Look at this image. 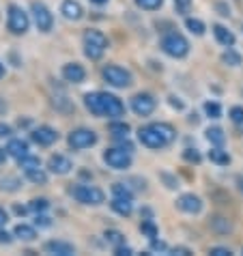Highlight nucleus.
<instances>
[{
    "instance_id": "4",
    "label": "nucleus",
    "mask_w": 243,
    "mask_h": 256,
    "mask_svg": "<svg viewBox=\"0 0 243 256\" xmlns=\"http://www.w3.org/2000/svg\"><path fill=\"white\" fill-rule=\"evenodd\" d=\"M162 50L172 58H185L190 54V44L181 32H168L162 39Z\"/></svg>"
},
{
    "instance_id": "17",
    "label": "nucleus",
    "mask_w": 243,
    "mask_h": 256,
    "mask_svg": "<svg viewBox=\"0 0 243 256\" xmlns=\"http://www.w3.org/2000/svg\"><path fill=\"white\" fill-rule=\"evenodd\" d=\"M62 16H65L67 20H74V22H78L82 16H84V11H82V6L80 2H76V0H65L62 2Z\"/></svg>"
},
{
    "instance_id": "21",
    "label": "nucleus",
    "mask_w": 243,
    "mask_h": 256,
    "mask_svg": "<svg viewBox=\"0 0 243 256\" xmlns=\"http://www.w3.org/2000/svg\"><path fill=\"white\" fill-rule=\"evenodd\" d=\"M6 153L13 155V158H24V155H28V142L20 140V138H13L9 140V144H6Z\"/></svg>"
},
{
    "instance_id": "16",
    "label": "nucleus",
    "mask_w": 243,
    "mask_h": 256,
    "mask_svg": "<svg viewBox=\"0 0 243 256\" xmlns=\"http://www.w3.org/2000/svg\"><path fill=\"white\" fill-rule=\"evenodd\" d=\"M46 252L58 254V256H74L76 248L71 244H67V241H48V244H46Z\"/></svg>"
},
{
    "instance_id": "56",
    "label": "nucleus",
    "mask_w": 243,
    "mask_h": 256,
    "mask_svg": "<svg viewBox=\"0 0 243 256\" xmlns=\"http://www.w3.org/2000/svg\"><path fill=\"white\" fill-rule=\"evenodd\" d=\"M2 74H4V67H2V65H0V78H2Z\"/></svg>"
},
{
    "instance_id": "55",
    "label": "nucleus",
    "mask_w": 243,
    "mask_h": 256,
    "mask_svg": "<svg viewBox=\"0 0 243 256\" xmlns=\"http://www.w3.org/2000/svg\"><path fill=\"white\" fill-rule=\"evenodd\" d=\"M90 2H95V4H104V2H108V0H90Z\"/></svg>"
},
{
    "instance_id": "11",
    "label": "nucleus",
    "mask_w": 243,
    "mask_h": 256,
    "mask_svg": "<svg viewBox=\"0 0 243 256\" xmlns=\"http://www.w3.org/2000/svg\"><path fill=\"white\" fill-rule=\"evenodd\" d=\"M132 110L136 112L138 116H148L151 112L155 110V99L148 95V93H140L132 97Z\"/></svg>"
},
{
    "instance_id": "45",
    "label": "nucleus",
    "mask_w": 243,
    "mask_h": 256,
    "mask_svg": "<svg viewBox=\"0 0 243 256\" xmlns=\"http://www.w3.org/2000/svg\"><path fill=\"white\" fill-rule=\"evenodd\" d=\"M211 254L213 256H230L232 252L228 250V248H211Z\"/></svg>"
},
{
    "instance_id": "30",
    "label": "nucleus",
    "mask_w": 243,
    "mask_h": 256,
    "mask_svg": "<svg viewBox=\"0 0 243 256\" xmlns=\"http://www.w3.org/2000/svg\"><path fill=\"white\" fill-rule=\"evenodd\" d=\"M112 196L114 198H134L132 190L127 186H123V183H114V186H112Z\"/></svg>"
},
{
    "instance_id": "51",
    "label": "nucleus",
    "mask_w": 243,
    "mask_h": 256,
    "mask_svg": "<svg viewBox=\"0 0 243 256\" xmlns=\"http://www.w3.org/2000/svg\"><path fill=\"white\" fill-rule=\"evenodd\" d=\"M172 254H178V256H185V254H190V250H188V248H174V250H172Z\"/></svg>"
},
{
    "instance_id": "1",
    "label": "nucleus",
    "mask_w": 243,
    "mask_h": 256,
    "mask_svg": "<svg viewBox=\"0 0 243 256\" xmlns=\"http://www.w3.org/2000/svg\"><path fill=\"white\" fill-rule=\"evenodd\" d=\"M86 108L97 116H110V118H118L125 114V106L118 97H114L110 93H88L84 97Z\"/></svg>"
},
{
    "instance_id": "12",
    "label": "nucleus",
    "mask_w": 243,
    "mask_h": 256,
    "mask_svg": "<svg viewBox=\"0 0 243 256\" xmlns=\"http://www.w3.org/2000/svg\"><path fill=\"white\" fill-rule=\"evenodd\" d=\"M176 207L181 209V211H185V213H192V216H196V213L202 211V200H200L198 196H194V194H183V196H178Z\"/></svg>"
},
{
    "instance_id": "39",
    "label": "nucleus",
    "mask_w": 243,
    "mask_h": 256,
    "mask_svg": "<svg viewBox=\"0 0 243 256\" xmlns=\"http://www.w3.org/2000/svg\"><path fill=\"white\" fill-rule=\"evenodd\" d=\"M174 6L181 16H188L190 9H192V0H174Z\"/></svg>"
},
{
    "instance_id": "9",
    "label": "nucleus",
    "mask_w": 243,
    "mask_h": 256,
    "mask_svg": "<svg viewBox=\"0 0 243 256\" xmlns=\"http://www.w3.org/2000/svg\"><path fill=\"white\" fill-rule=\"evenodd\" d=\"M6 26H9L11 32L16 34H24L28 30V16L20 9V6H9V18H6Z\"/></svg>"
},
{
    "instance_id": "35",
    "label": "nucleus",
    "mask_w": 243,
    "mask_h": 256,
    "mask_svg": "<svg viewBox=\"0 0 243 256\" xmlns=\"http://www.w3.org/2000/svg\"><path fill=\"white\" fill-rule=\"evenodd\" d=\"M54 106H56V108H60V110H74V104L69 102L65 93H58L54 97Z\"/></svg>"
},
{
    "instance_id": "27",
    "label": "nucleus",
    "mask_w": 243,
    "mask_h": 256,
    "mask_svg": "<svg viewBox=\"0 0 243 256\" xmlns=\"http://www.w3.org/2000/svg\"><path fill=\"white\" fill-rule=\"evenodd\" d=\"M222 60H224L226 65H230V67H239L241 65V54H237L232 48H226V52L222 54Z\"/></svg>"
},
{
    "instance_id": "38",
    "label": "nucleus",
    "mask_w": 243,
    "mask_h": 256,
    "mask_svg": "<svg viewBox=\"0 0 243 256\" xmlns=\"http://www.w3.org/2000/svg\"><path fill=\"white\" fill-rule=\"evenodd\" d=\"M183 160L192 162V164H200V160H202V158H200V153L196 151V148H185V151H183Z\"/></svg>"
},
{
    "instance_id": "10",
    "label": "nucleus",
    "mask_w": 243,
    "mask_h": 256,
    "mask_svg": "<svg viewBox=\"0 0 243 256\" xmlns=\"http://www.w3.org/2000/svg\"><path fill=\"white\" fill-rule=\"evenodd\" d=\"M97 142V134L90 130H76L69 134V146L80 151V148H88Z\"/></svg>"
},
{
    "instance_id": "8",
    "label": "nucleus",
    "mask_w": 243,
    "mask_h": 256,
    "mask_svg": "<svg viewBox=\"0 0 243 256\" xmlns=\"http://www.w3.org/2000/svg\"><path fill=\"white\" fill-rule=\"evenodd\" d=\"M30 11H32L34 24H37L39 30H44V32H50V30H52L54 18H52V13H50V9H48L44 2H32V4H30Z\"/></svg>"
},
{
    "instance_id": "6",
    "label": "nucleus",
    "mask_w": 243,
    "mask_h": 256,
    "mask_svg": "<svg viewBox=\"0 0 243 256\" xmlns=\"http://www.w3.org/2000/svg\"><path fill=\"white\" fill-rule=\"evenodd\" d=\"M104 80L108 82L110 86L125 88L132 84V74L118 65H108V67H104Z\"/></svg>"
},
{
    "instance_id": "50",
    "label": "nucleus",
    "mask_w": 243,
    "mask_h": 256,
    "mask_svg": "<svg viewBox=\"0 0 243 256\" xmlns=\"http://www.w3.org/2000/svg\"><path fill=\"white\" fill-rule=\"evenodd\" d=\"M218 9L222 11V13H220V16H224V18H228V16H230V9H228V6H224V4H222V2H218Z\"/></svg>"
},
{
    "instance_id": "29",
    "label": "nucleus",
    "mask_w": 243,
    "mask_h": 256,
    "mask_svg": "<svg viewBox=\"0 0 243 256\" xmlns=\"http://www.w3.org/2000/svg\"><path fill=\"white\" fill-rule=\"evenodd\" d=\"M140 230L144 232L148 239H155V237H157V226H155V222H153L151 218H148V220H142V224H140Z\"/></svg>"
},
{
    "instance_id": "26",
    "label": "nucleus",
    "mask_w": 243,
    "mask_h": 256,
    "mask_svg": "<svg viewBox=\"0 0 243 256\" xmlns=\"http://www.w3.org/2000/svg\"><path fill=\"white\" fill-rule=\"evenodd\" d=\"M20 166L24 168V172H28V170H34V168H41V160L34 158V155H24V158H20Z\"/></svg>"
},
{
    "instance_id": "53",
    "label": "nucleus",
    "mask_w": 243,
    "mask_h": 256,
    "mask_svg": "<svg viewBox=\"0 0 243 256\" xmlns=\"http://www.w3.org/2000/svg\"><path fill=\"white\" fill-rule=\"evenodd\" d=\"M6 155H9V153H6V151H2V148H0V164H4V160H6Z\"/></svg>"
},
{
    "instance_id": "5",
    "label": "nucleus",
    "mask_w": 243,
    "mask_h": 256,
    "mask_svg": "<svg viewBox=\"0 0 243 256\" xmlns=\"http://www.w3.org/2000/svg\"><path fill=\"white\" fill-rule=\"evenodd\" d=\"M71 194H74L76 200L82 202V204H102L106 200V194L97 186H84V183L82 186H76L71 190Z\"/></svg>"
},
{
    "instance_id": "54",
    "label": "nucleus",
    "mask_w": 243,
    "mask_h": 256,
    "mask_svg": "<svg viewBox=\"0 0 243 256\" xmlns=\"http://www.w3.org/2000/svg\"><path fill=\"white\" fill-rule=\"evenodd\" d=\"M16 211L20 213V216H24V213H26V209H24V207H16Z\"/></svg>"
},
{
    "instance_id": "13",
    "label": "nucleus",
    "mask_w": 243,
    "mask_h": 256,
    "mask_svg": "<svg viewBox=\"0 0 243 256\" xmlns=\"http://www.w3.org/2000/svg\"><path fill=\"white\" fill-rule=\"evenodd\" d=\"M32 140L37 142L39 146H50V144H54V142L58 140V134H56L52 127L41 125V127H37V130L32 132Z\"/></svg>"
},
{
    "instance_id": "23",
    "label": "nucleus",
    "mask_w": 243,
    "mask_h": 256,
    "mask_svg": "<svg viewBox=\"0 0 243 256\" xmlns=\"http://www.w3.org/2000/svg\"><path fill=\"white\" fill-rule=\"evenodd\" d=\"M108 130L114 138H127V134H130V125L125 123V120H112L108 125Z\"/></svg>"
},
{
    "instance_id": "14",
    "label": "nucleus",
    "mask_w": 243,
    "mask_h": 256,
    "mask_svg": "<svg viewBox=\"0 0 243 256\" xmlns=\"http://www.w3.org/2000/svg\"><path fill=\"white\" fill-rule=\"evenodd\" d=\"M62 78L71 84H80L86 78V71L82 69V65H78V62H69V65L62 67Z\"/></svg>"
},
{
    "instance_id": "48",
    "label": "nucleus",
    "mask_w": 243,
    "mask_h": 256,
    "mask_svg": "<svg viewBox=\"0 0 243 256\" xmlns=\"http://www.w3.org/2000/svg\"><path fill=\"white\" fill-rule=\"evenodd\" d=\"M0 244H11V234L6 230H0Z\"/></svg>"
},
{
    "instance_id": "41",
    "label": "nucleus",
    "mask_w": 243,
    "mask_h": 256,
    "mask_svg": "<svg viewBox=\"0 0 243 256\" xmlns=\"http://www.w3.org/2000/svg\"><path fill=\"white\" fill-rule=\"evenodd\" d=\"M151 252H168V246L166 241H160V239H151Z\"/></svg>"
},
{
    "instance_id": "31",
    "label": "nucleus",
    "mask_w": 243,
    "mask_h": 256,
    "mask_svg": "<svg viewBox=\"0 0 243 256\" xmlns=\"http://www.w3.org/2000/svg\"><path fill=\"white\" fill-rule=\"evenodd\" d=\"M26 176H28V179H30L32 183H39V186H44V183L48 181V174H46V172H44V170H41V168L28 170V172H26Z\"/></svg>"
},
{
    "instance_id": "24",
    "label": "nucleus",
    "mask_w": 243,
    "mask_h": 256,
    "mask_svg": "<svg viewBox=\"0 0 243 256\" xmlns=\"http://www.w3.org/2000/svg\"><path fill=\"white\" fill-rule=\"evenodd\" d=\"M206 140H209L211 144H216V146H222L226 142L224 130H220V127H209V130H206Z\"/></svg>"
},
{
    "instance_id": "2",
    "label": "nucleus",
    "mask_w": 243,
    "mask_h": 256,
    "mask_svg": "<svg viewBox=\"0 0 243 256\" xmlns=\"http://www.w3.org/2000/svg\"><path fill=\"white\" fill-rule=\"evenodd\" d=\"M174 127L168 123H151L140 127L138 132V140L144 144L146 148H164L174 140Z\"/></svg>"
},
{
    "instance_id": "20",
    "label": "nucleus",
    "mask_w": 243,
    "mask_h": 256,
    "mask_svg": "<svg viewBox=\"0 0 243 256\" xmlns=\"http://www.w3.org/2000/svg\"><path fill=\"white\" fill-rule=\"evenodd\" d=\"M209 226H211V230H213V232H218V234H228V232L232 230V222H230L228 218H224V216L211 218Z\"/></svg>"
},
{
    "instance_id": "37",
    "label": "nucleus",
    "mask_w": 243,
    "mask_h": 256,
    "mask_svg": "<svg viewBox=\"0 0 243 256\" xmlns=\"http://www.w3.org/2000/svg\"><path fill=\"white\" fill-rule=\"evenodd\" d=\"M48 207H50V202L46 200V198H34V200H30V204H28V209H32L34 213L46 211Z\"/></svg>"
},
{
    "instance_id": "28",
    "label": "nucleus",
    "mask_w": 243,
    "mask_h": 256,
    "mask_svg": "<svg viewBox=\"0 0 243 256\" xmlns=\"http://www.w3.org/2000/svg\"><path fill=\"white\" fill-rule=\"evenodd\" d=\"M185 26H188V30L192 32V34H204V24L200 22V20H196V18H188L185 20Z\"/></svg>"
},
{
    "instance_id": "25",
    "label": "nucleus",
    "mask_w": 243,
    "mask_h": 256,
    "mask_svg": "<svg viewBox=\"0 0 243 256\" xmlns=\"http://www.w3.org/2000/svg\"><path fill=\"white\" fill-rule=\"evenodd\" d=\"M16 237H20L22 241H32L37 237V232H34L32 226H26V224H18L16 226Z\"/></svg>"
},
{
    "instance_id": "36",
    "label": "nucleus",
    "mask_w": 243,
    "mask_h": 256,
    "mask_svg": "<svg viewBox=\"0 0 243 256\" xmlns=\"http://www.w3.org/2000/svg\"><path fill=\"white\" fill-rule=\"evenodd\" d=\"M136 4H138L140 9L155 11V9H160V6L164 4V0H136Z\"/></svg>"
},
{
    "instance_id": "34",
    "label": "nucleus",
    "mask_w": 243,
    "mask_h": 256,
    "mask_svg": "<svg viewBox=\"0 0 243 256\" xmlns=\"http://www.w3.org/2000/svg\"><path fill=\"white\" fill-rule=\"evenodd\" d=\"M20 179H16V176H9V179H2V183H0V190L2 192H16V190H20Z\"/></svg>"
},
{
    "instance_id": "3",
    "label": "nucleus",
    "mask_w": 243,
    "mask_h": 256,
    "mask_svg": "<svg viewBox=\"0 0 243 256\" xmlns=\"http://www.w3.org/2000/svg\"><path fill=\"white\" fill-rule=\"evenodd\" d=\"M106 48H108V39H106L104 32H99V30H86L84 32V54H86L90 60L102 58Z\"/></svg>"
},
{
    "instance_id": "42",
    "label": "nucleus",
    "mask_w": 243,
    "mask_h": 256,
    "mask_svg": "<svg viewBox=\"0 0 243 256\" xmlns=\"http://www.w3.org/2000/svg\"><path fill=\"white\" fill-rule=\"evenodd\" d=\"M114 254H116V256H130V254H134V250H132L130 246L120 244V246H116V248H114Z\"/></svg>"
},
{
    "instance_id": "52",
    "label": "nucleus",
    "mask_w": 243,
    "mask_h": 256,
    "mask_svg": "<svg viewBox=\"0 0 243 256\" xmlns=\"http://www.w3.org/2000/svg\"><path fill=\"white\" fill-rule=\"evenodd\" d=\"M170 104H172V108H176V110H183V104H181V102H176L174 97H170Z\"/></svg>"
},
{
    "instance_id": "49",
    "label": "nucleus",
    "mask_w": 243,
    "mask_h": 256,
    "mask_svg": "<svg viewBox=\"0 0 243 256\" xmlns=\"http://www.w3.org/2000/svg\"><path fill=\"white\" fill-rule=\"evenodd\" d=\"M6 222H9V216H6V211L0 207V226H4Z\"/></svg>"
},
{
    "instance_id": "44",
    "label": "nucleus",
    "mask_w": 243,
    "mask_h": 256,
    "mask_svg": "<svg viewBox=\"0 0 243 256\" xmlns=\"http://www.w3.org/2000/svg\"><path fill=\"white\" fill-rule=\"evenodd\" d=\"M116 140H118V148H123V151H130V153L134 151V144H132V142L127 140V138H125V140H123V138H116Z\"/></svg>"
},
{
    "instance_id": "15",
    "label": "nucleus",
    "mask_w": 243,
    "mask_h": 256,
    "mask_svg": "<svg viewBox=\"0 0 243 256\" xmlns=\"http://www.w3.org/2000/svg\"><path fill=\"white\" fill-rule=\"evenodd\" d=\"M48 168L52 170L54 174H67L74 166H71L69 158H65V155H52L50 162H48Z\"/></svg>"
},
{
    "instance_id": "33",
    "label": "nucleus",
    "mask_w": 243,
    "mask_h": 256,
    "mask_svg": "<svg viewBox=\"0 0 243 256\" xmlns=\"http://www.w3.org/2000/svg\"><path fill=\"white\" fill-rule=\"evenodd\" d=\"M106 241H110V244H114V248L125 244V234L118 232V230H106Z\"/></svg>"
},
{
    "instance_id": "18",
    "label": "nucleus",
    "mask_w": 243,
    "mask_h": 256,
    "mask_svg": "<svg viewBox=\"0 0 243 256\" xmlns=\"http://www.w3.org/2000/svg\"><path fill=\"white\" fill-rule=\"evenodd\" d=\"M213 34H216V39H218L220 46H224V48H232L234 46V34L228 30V28L222 26V24L213 26Z\"/></svg>"
},
{
    "instance_id": "40",
    "label": "nucleus",
    "mask_w": 243,
    "mask_h": 256,
    "mask_svg": "<svg viewBox=\"0 0 243 256\" xmlns=\"http://www.w3.org/2000/svg\"><path fill=\"white\" fill-rule=\"evenodd\" d=\"M230 120L237 125H243V108L241 106H234V108H230Z\"/></svg>"
},
{
    "instance_id": "7",
    "label": "nucleus",
    "mask_w": 243,
    "mask_h": 256,
    "mask_svg": "<svg viewBox=\"0 0 243 256\" xmlns=\"http://www.w3.org/2000/svg\"><path fill=\"white\" fill-rule=\"evenodd\" d=\"M104 162L114 170H127L132 166V153L123 151V148H118V146L108 148V151L104 153Z\"/></svg>"
},
{
    "instance_id": "19",
    "label": "nucleus",
    "mask_w": 243,
    "mask_h": 256,
    "mask_svg": "<svg viewBox=\"0 0 243 256\" xmlns=\"http://www.w3.org/2000/svg\"><path fill=\"white\" fill-rule=\"evenodd\" d=\"M112 209L118 213V216H123V218H130L132 216V211H134V202H132V198H114L112 196Z\"/></svg>"
},
{
    "instance_id": "46",
    "label": "nucleus",
    "mask_w": 243,
    "mask_h": 256,
    "mask_svg": "<svg viewBox=\"0 0 243 256\" xmlns=\"http://www.w3.org/2000/svg\"><path fill=\"white\" fill-rule=\"evenodd\" d=\"M162 179L168 183V188H170V190H174V188H176V181H174V179H172V176H170V174H162Z\"/></svg>"
},
{
    "instance_id": "22",
    "label": "nucleus",
    "mask_w": 243,
    "mask_h": 256,
    "mask_svg": "<svg viewBox=\"0 0 243 256\" xmlns=\"http://www.w3.org/2000/svg\"><path fill=\"white\" fill-rule=\"evenodd\" d=\"M209 160L213 164H218V166H228V164H230V155H228L222 146H216L209 151Z\"/></svg>"
},
{
    "instance_id": "43",
    "label": "nucleus",
    "mask_w": 243,
    "mask_h": 256,
    "mask_svg": "<svg viewBox=\"0 0 243 256\" xmlns=\"http://www.w3.org/2000/svg\"><path fill=\"white\" fill-rule=\"evenodd\" d=\"M34 224L41 226V228H48V226L52 224V220L46 218V216H39V213H37V220H34Z\"/></svg>"
},
{
    "instance_id": "47",
    "label": "nucleus",
    "mask_w": 243,
    "mask_h": 256,
    "mask_svg": "<svg viewBox=\"0 0 243 256\" xmlns=\"http://www.w3.org/2000/svg\"><path fill=\"white\" fill-rule=\"evenodd\" d=\"M9 134H11V127L4 125V123H0V138H6Z\"/></svg>"
},
{
    "instance_id": "32",
    "label": "nucleus",
    "mask_w": 243,
    "mask_h": 256,
    "mask_svg": "<svg viewBox=\"0 0 243 256\" xmlns=\"http://www.w3.org/2000/svg\"><path fill=\"white\" fill-rule=\"evenodd\" d=\"M204 112L209 118H220L222 116V106L216 104V102H206L204 104Z\"/></svg>"
}]
</instances>
